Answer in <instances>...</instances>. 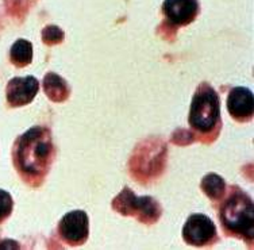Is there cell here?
Returning <instances> with one entry per match:
<instances>
[{"label":"cell","instance_id":"8992f818","mask_svg":"<svg viewBox=\"0 0 254 250\" xmlns=\"http://www.w3.org/2000/svg\"><path fill=\"white\" fill-rule=\"evenodd\" d=\"M60 234L70 245L83 244L88 238V215L81 210L68 212L60 222Z\"/></svg>","mask_w":254,"mask_h":250},{"label":"cell","instance_id":"ba28073f","mask_svg":"<svg viewBox=\"0 0 254 250\" xmlns=\"http://www.w3.org/2000/svg\"><path fill=\"white\" fill-rule=\"evenodd\" d=\"M199 11L197 0H165L164 14L172 23L184 26L195 19Z\"/></svg>","mask_w":254,"mask_h":250},{"label":"cell","instance_id":"3957f363","mask_svg":"<svg viewBox=\"0 0 254 250\" xmlns=\"http://www.w3.org/2000/svg\"><path fill=\"white\" fill-rule=\"evenodd\" d=\"M220 103L215 89L208 84H201L192 99L188 122L200 132L212 131L219 123Z\"/></svg>","mask_w":254,"mask_h":250},{"label":"cell","instance_id":"7c38bea8","mask_svg":"<svg viewBox=\"0 0 254 250\" xmlns=\"http://www.w3.org/2000/svg\"><path fill=\"white\" fill-rule=\"evenodd\" d=\"M33 60V45L26 40H18L11 48V61L16 66H26Z\"/></svg>","mask_w":254,"mask_h":250},{"label":"cell","instance_id":"5b68a950","mask_svg":"<svg viewBox=\"0 0 254 250\" xmlns=\"http://www.w3.org/2000/svg\"><path fill=\"white\" fill-rule=\"evenodd\" d=\"M216 236V227L210 218L203 214H195L188 218L183 229V237L187 244L193 246L207 245Z\"/></svg>","mask_w":254,"mask_h":250},{"label":"cell","instance_id":"52a82bcc","mask_svg":"<svg viewBox=\"0 0 254 250\" xmlns=\"http://www.w3.org/2000/svg\"><path fill=\"white\" fill-rule=\"evenodd\" d=\"M39 89V81L34 76L14 77L7 85V100L11 106L20 107L33 102Z\"/></svg>","mask_w":254,"mask_h":250},{"label":"cell","instance_id":"277c9868","mask_svg":"<svg viewBox=\"0 0 254 250\" xmlns=\"http://www.w3.org/2000/svg\"><path fill=\"white\" fill-rule=\"evenodd\" d=\"M119 212L126 214V215H132L138 214V218L145 223H153L160 218V206L157 201L150 196L138 197L132 193L128 188L123 189L119 196L114 200L113 204Z\"/></svg>","mask_w":254,"mask_h":250},{"label":"cell","instance_id":"7a4b0ae2","mask_svg":"<svg viewBox=\"0 0 254 250\" xmlns=\"http://www.w3.org/2000/svg\"><path fill=\"white\" fill-rule=\"evenodd\" d=\"M220 219L226 229L235 234L253 240L254 236V208L253 203L244 192H233L223 203Z\"/></svg>","mask_w":254,"mask_h":250},{"label":"cell","instance_id":"4fadbf2b","mask_svg":"<svg viewBox=\"0 0 254 250\" xmlns=\"http://www.w3.org/2000/svg\"><path fill=\"white\" fill-rule=\"evenodd\" d=\"M42 38H44L45 44H59V42H61L64 40V33L57 26H48L42 31Z\"/></svg>","mask_w":254,"mask_h":250},{"label":"cell","instance_id":"30bf717a","mask_svg":"<svg viewBox=\"0 0 254 250\" xmlns=\"http://www.w3.org/2000/svg\"><path fill=\"white\" fill-rule=\"evenodd\" d=\"M45 92L53 102H64L68 98L69 87L63 77L56 73H48L44 79Z\"/></svg>","mask_w":254,"mask_h":250},{"label":"cell","instance_id":"8fae6325","mask_svg":"<svg viewBox=\"0 0 254 250\" xmlns=\"http://www.w3.org/2000/svg\"><path fill=\"white\" fill-rule=\"evenodd\" d=\"M201 189L212 200H220L225 193L226 184L223 179L216 173H208L201 180Z\"/></svg>","mask_w":254,"mask_h":250},{"label":"cell","instance_id":"5bb4252c","mask_svg":"<svg viewBox=\"0 0 254 250\" xmlns=\"http://www.w3.org/2000/svg\"><path fill=\"white\" fill-rule=\"evenodd\" d=\"M12 197L8 192L0 189V222L4 221L7 216H10L12 211Z\"/></svg>","mask_w":254,"mask_h":250},{"label":"cell","instance_id":"9c48e42d","mask_svg":"<svg viewBox=\"0 0 254 250\" xmlns=\"http://www.w3.org/2000/svg\"><path fill=\"white\" fill-rule=\"evenodd\" d=\"M227 110L238 121H246L253 115V93L249 88L235 87L227 98Z\"/></svg>","mask_w":254,"mask_h":250},{"label":"cell","instance_id":"6da1fadb","mask_svg":"<svg viewBox=\"0 0 254 250\" xmlns=\"http://www.w3.org/2000/svg\"><path fill=\"white\" fill-rule=\"evenodd\" d=\"M16 165L26 175L42 177L53 157V142L48 128L33 127L16 142Z\"/></svg>","mask_w":254,"mask_h":250}]
</instances>
